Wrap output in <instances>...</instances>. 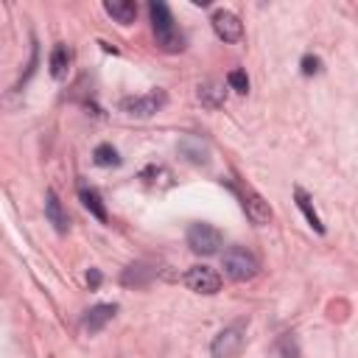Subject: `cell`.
Here are the masks:
<instances>
[{"mask_svg": "<svg viewBox=\"0 0 358 358\" xmlns=\"http://www.w3.org/2000/svg\"><path fill=\"white\" fill-rule=\"evenodd\" d=\"M148 14H151V25H154V36H157V45L168 53H176L185 48V36L182 31L176 28L173 22V14L171 8L162 3V0H151L148 3Z\"/></svg>", "mask_w": 358, "mask_h": 358, "instance_id": "obj_1", "label": "cell"}, {"mask_svg": "<svg viewBox=\"0 0 358 358\" xmlns=\"http://www.w3.org/2000/svg\"><path fill=\"white\" fill-rule=\"evenodd\" d=\"M221 268H224V274H227L229 280L243 282V280H252V277L257 274L260 263H257V257H255L249 249H243V246H229V249L224 252V257H221Z\"/></svg>", "mask_w": 358, "mask_h": 358, "instance_id": "obj_2", "label": "cell"}, {"mask_svg": "<svg viewBox=\"0 0 358 358\" xmlns=\"http://www.w3.org/2000/svg\"><path fill=\"white\" fill-rule=\"evenodd\" d=\"M221 241L224 238L213 224L199 221V224H190V229H187V246L196 255H215L221 249Z\"/></svg>", "mask_w": 358, "mask_h": 358, "instance_id": "obj_3", "label": "cell"}, {"mask_svg": "<svg viewBox=\"0 0 358 358\" xmlns=\"http://www.w3.org/2000/svg\"><path fill=\"white\" fill-rule=\"evenodd\" d=\"M165 106V92L157 90V92H148V95H134V98H123L120 109L131 117H151L157 115L159 109Z\"/></svg>", "mask_w": 358, "mask_h": 358, "instance_id": "obj_4", "label": "cell"}, {"mask_svg": "<svg viewBox=\"0 0 358 358\" xmlns=\"http://www.w3.org/2000/svg\"><path fill=\"white\" fill-rule=\"evenodd\" d=\"M241 347H243V324L241 322L232 324V327H224L213 338V344H210V350H213L215 358H232V355L241 352Z\"/></svg>", "mask_w": 358, "mask_h": 358, "instance_id": "obj_5", "label": "cell"}, {"mask_svg": "<svg viewBox=\"0 0 358 358\" xmlns=\"http://www.w3.org/2000/svg\"><path fill=\"white\" fill-rule=\"evenodd\" d=\"M185 285L196 294H215L221 288V277L210 266H190L185 271Z\"/></svg>", "mask_w": 358, "mask_h": 358, "instance_id": "obj_6", "label": "cell"}, {"mask_svg": "<svg viewBox=\"0 0 358 358\" xmlns=\"http://www.w3.org/2000/svg\"><path fill=\"white\" fill-rule=\"evenodd\" d=\"M210 22H213L215 36H218V39H224V42H238V39L243 36V25H241V20H238L232 11H227V8L213 11Z\"/></svg>", "mask_w": 358, "mask_h": 358, "instance_id": "obj_7", "label": "cell"}, {"mask_svg": "<svg viewBox=\"0 0 358 358\" xmlns=\"http://www.w3.org/2000/svg\"><path fill=\"white\" fill-rule=\"evenodd\" d=\"M45 218L53 224V229L59 235H64L70 229V218H67V213H64V207H62V201H59V196L53 190L45 193Z\"/></svg>", "mask_w": 358, "mask_h": 358, "instance_id": "obj_8", "label": "cell"}, {"mask_svg": "<svg viewBox=\"0 0 358 358\" xmlns=\"http://www.w3.org/2000/svg\"><path fill=\"white\" fill-rule=\"evenodd\" d=\"M243 210H246L249 221L257 224V227H263V224L271 221V207H268V201H266L263 196H257V193H243Z\"/></svg>", "mask_w": 358, "mask_h": 358, "instance_id": "obj_9", "label": "cell"}, {"mask_svg": "<svg viewBox=\"0 0 358 358\" xmlns=\"http://www.w3.org/2000/svg\"><path fill=\"white\" fill-rule=\"evenodd\" d=\"M115 313H117V305H92V308L84 313L81 327H84L87 333H98V330L106 327V322H109Z\"/></svg>", "mask_w": 358, "mask_h": 358, "instance_id": "obj_10", "label": "cell"}, {"mask_svg": "<svg viewBox=\"0 0 358 358\" xmlns=\"http://www.w3.org/2000/svg\"><path fill=\"white\" fill-rule=\"evenodd\" d=\"M103 8H106V14H109L115 22H120V25H129V22H134V17H137V3H134V0H106Z\"/></svg>", "mask_w": 358, "mask_h": 358, "instance_id": "obj_11", "label": "cell"}, {"mask_svg": "<svg viewBox=\"0 0 358 358\" xmlns=\"http://www.w3.org/2000/svg\"><path fill=\"white\" fill-rule=\"evenodd\" d=\"M48 67H50V76H53L56 81H64V78H67V73H70V50H67V45L59 42V45L50 50Z\"/></svg>", "mask_w": 358, "mask_h": 358, "instance_id": "obj_12", "label": "cell"}, {"mask_svg": "<svg viewBox=\"0 0 358 358\" xmlns=\"http://www.w3.org/2000/svg\"><path fill=\"white\" fill-rule=\"evenodd\" d=\"M78 199H81V204H84L98 221H106V207H103V199H101V193H98L95 187L81 185V187H78Z\"/></svg>", "mask_w": 358, "mask_h": 358, "instance_id": "obj_13", "label": "cell"}, {"mask_svg": "<svg viewBox=\"0 0 358 358\" xmlns=\"http://www.w3.org/2000/svg\"><path fill=\"white\" fill-rule=\"evenodd\" d=\"M199 98H201L204 106L218 109V106L227 101V90H224L218 81H204V84H199Z\"/></svg>", "mask_w": 358, "mask_h": 358, "instance_id": "obj_14", "label": "cell"}, {"mask_svg": "<svg viewBox=\"0 0 358 358\" xmlns=\"http://www.w3.org/2000/svg\"><path fill=\"white\" fill-rule=\"evenodd\" d=\"M157 271L148 266V263H131L123 274H120V282L123 285H145Z\"/></svg>", "mask_w": 358, "mask_h": 358, "instance_id": "obj_15", "label": "cell"}, {"mask_svg": "<svg viewBox=\"0 0 358 358\" xmlns=\"http://www.w3.org/2000/svg\"><path fill=\"white\" fill-rule=\"evenodd\" d=\"M294 199H296V207H299V210L305 213L308 224H310V227H313L316 232H324V224L319 221V213L313 210V204H310V196H308V193H305L302 187H296V190H294Z\"/></svg>", "mask_w": 358, "mask_h": 358, "instance_id": "obj_16", "label": "cell"}, {"mask_svg": "<svg viewBox=\"0 0 358 358\" xmlns=\"http://www.w3.org/2000/svg\"><path fill=\"white\" fill-rule=\"evenodd\" d=\"M92 159H95V165H101V168H115V165H120V157H117V151H115L109 143H101V145L92 151Z\"/></svg>", "mask_w": 358, "mask_h": 358, "instance_id": "obj_17", "label": "cell"}, {"mask_svg": "<svg viewBox=\"0 0 358 358\" xmlns=\"http://www.w3.org/2000/svg\"><path fill=\"white\" fill-rule=\"evenodd\" d=\"M227 84H229L235 92H249V76H246L241 67H235V70L227 73Z\"/></svg>", "mask_w": 358, "mask_h": 358, "instance_id": "obj_18", "label": "cell"}, {"mask_svg": "<svg viewBox=\"0 0 358 358\" xmlns=\"http://www.w3.org/2000/svg\"><path fill=\"white\" fill-rule=\"evenodd\" d=\"M319 70H322L319 56H305V59H302V73H305V76H316Z\"/></svg>", "mask_w": 358, "mask_h": 358, "instance_id": "obj_19", "label": "cell"}, {"mask_svg": "<svg viewBox=\"0 0 358 358\" xmlns=\"http://www.w3.org/2000/svg\"><path fill=\"white\" fill-rule=\"evenodd\" d=\"M280 350H282V358H296V344H294L291 336H285V338L280 341Z\"/></svg>", "mask_w": 358, "mask_h": 358, "instance_id": "obj_20", "label": "cell"}, {"mask_svg": "<svg viewBox=\"0 0 358 358\" xmlns=\"http://www.w3.org/2000/svg\"><path fill=\"white\" fill-rule=\"evenodd\" d=\"M87 282H90L92 288H98V285H101V271H95V268H90V274H87Z\"/></svg>", "mask_w": 358, "mask_h": 358, "instance_id": "obj_21", "label": "cell"}]
</instances>
